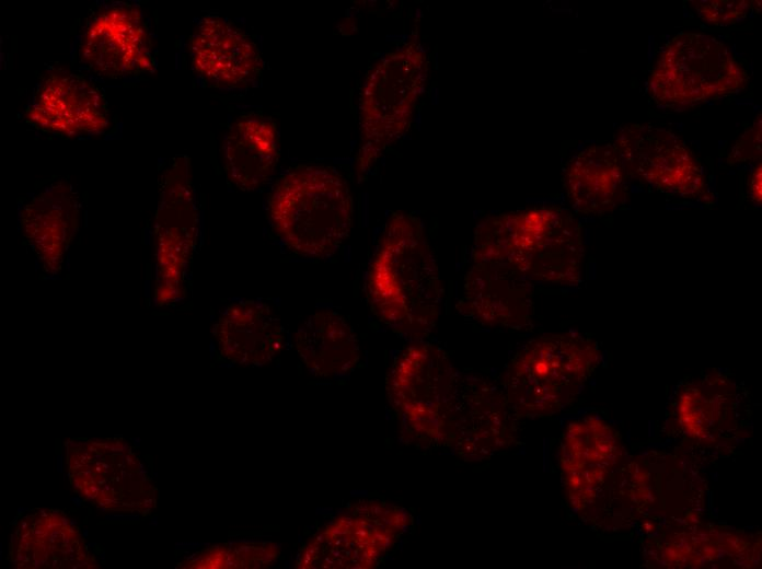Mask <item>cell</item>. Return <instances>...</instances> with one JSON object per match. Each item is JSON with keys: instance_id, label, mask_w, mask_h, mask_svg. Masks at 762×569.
<instances>
[{"instance_id": "obj_8", "label": "cell", "mask_w": 762, "mask_h": 569, "mask_svg": "<svg viewBox=\"0 0 762 569\" xmlns=\"http://www.w3.org/2000/svg\"><path fill=\"white\" fill-rule=\"evenodd\" d=\"M613 146L630 176L668 196L707 198L700 162L670 130L651 125L625 126L616 133Z\"/></svg>"}, {"instance_id": "obj_28", "label": "cell", "mask_w": 762, "mask_h": 569, "mask_svg": "<svg viewBox=\"0 0 762 569\" xmlns=\"http://www.w3.org/2000/svg\"><path fill=\"white\" fill-rule=\"evenodd\" d=\"M21 526H22V530H25L26 526H27L26 522H25V521H22V522H21Z\"/></svg>"}, {"instance_id": "obj_13", "label": "cell", "mask_w": 762, "mask_h": 569, "mask_svg": "<svg viewBox=\"0 0 762 569\" xmlns=\"http://www.w3.org/2000/svg\"><path fill=\"white\" fill-rule=\"evenodd\" d=\"M457 309L484 326L526 329L532 323V289L528 280L505 267L472 262L463 277Z\"/></svg>"}, {"instance_id": "obj_22", "label": "cell", "mask_w": 762, "mask_h": 569, "mask_svg": "<svg viewBox=\"0 0 762 569\" xmlns=\"http://www.w3.org/2000/svg\"><path fill=\"white\" fill-rule=\"evenodd\" d=\"M749 141L743 137L732 150V161H743L749 159L748 147L751 158H758L761 155V144H750L752 141L761 139V121L759 125H754L751 130L747 133Z\"/></svg>"}, {"instance_id": "obj_2", "label": "cell", "mask_w": 762, "mask_h": 569, "mask_svg": "<svg viewBox=\"0 0 762 569\" xmlns=\"http://www.w3.org/2000/svg\"><path fill=\"white\" fill-rule=\"evenodd\" d=\"M584 254L581 225L572 211L534 206L482 219L472 262L499 265L526 280L575 286Z\"/></svg>"}, {"instance_id": "obj_33", "label": "cell", "mask_w": 762, "mask_h": 569, "mask_svg": "<svg viewBox=\"0 0 762 569\" xmlns=\"http://www.w3.org/2000/svg\"><path fill=\"white\" fill-rule=\"evenodd\" d=\"M25 510L26 509H24V508H20L18 511H19V513H23V511H25Z\"/></svg>"}, {"instance_id": "obj_10", "label": "cell", "mask_w": 762, "mask_h": 569, "mask_svg": "<svg viewBox=\"0 0 762 569\" xmlns=\"http://www.w3.org/2000/svg\"><path fill=\"white\" fill-rule=\"evenodd\" d=\"M407 523L394 507L376 503L337 519L307 546L305 568H369L393 545Z\"/></svg>"}, {"instance_id": "obj_5", "label": "cell", "mask_w": 762, "mask_h": 569, "mask_svg": "<svg viewBox=\"0 0 762 569\" xmlns=\"http://www.w3.org/2000/svg\"><path fill=\"white\" fill-rule=\"evenodd\" d=\"M462 376L440 347L408 346L396 357L386 382L391 406L423 446L452 448Z\"/></svg>"}, {"instance_id": "obj_21", "label": "cell", "mask_w": 762, "mask_h": 569, "mask_svg": "<svg viewBox=\"0 0 762 569\" xmlns=\"http://www.w3.org/2000/svg\"><path fill=\"white\" fill-rule=\"evenodd\" d=\"M750 1H698L695 8L703 20L716 25H729L743 19L751 8Z\"/></svg>"}, {"instance_id": "obj_4", "label": "cell", "mask_w": 762, "mask_h": 569, "mask_svg": "<svg viewBox=\"0 0 762 569\" xmlns=\"http://www.w3.org/2000/svg\"><path fill=\"white\" fill-rule=\"evenodd\" d=\"M599 362L598 345L588 337L543 335L510 359L501 392L515 416H550L572 404Z\"/></svg>"}, {"instance_id": "obj_15", "label": "cell", "mask_w": 762, "mask_h": 569, "mask_svg": "<svg viewBox=\"0 0 762 569\" xmlns=\"http://www.w3.org/2000/svg\"><path fill=\"white\" fill-rule=\"evenodd\" d=\"M563 183L576 212L602 216L627 198L626 172L613 144H594L565 165Z\"/></svg>"}, {"instance_id": "obj_7", "label": "cell", "mask_w": 762, "mask_h": 569, "mask_svg": "<svg viewBox=\"0 0 762 569\" xmlns=\"http://www.w3.org/2000/svg\"><path fill=\"white\" fill-rule=\"evenodd\" d=\"M747 81L725 44L704 33L681 32L663 47L647 88L660 105H684L735 93Z\"/></svg>"}, {"instance_id": "obj_12", "label": "cell", "mask_w": 762, "mask_h": 569, "mask_svg": "<svg viewBox=\"0 0 762 569\" xmlns=\"http://www.w3.org/2000/svg\"><path fill=\"white\" fill-rule=\"evenodd\" d=\"M189 55L193 69L216 88H245L264 68L255 42L233 22L216 15H206L197 23Z\"/></svg>"}, {"instance_id": "obj_6", "label": "cell", "mask_w": 762, "mask_h": 569, "mask_svg": "<svg viewBox=\"0 0 762 569\" xmlns=\"http://www.w3.org/2000/svg\"><path fill=\"white\" fill-rule=\"evenodd\" d=\"M428 63L420 44L411 39L384 54L368 71L358 104L359 177L409 129L425 89Z\"/></svg>"}, {"instance_id": "obj_3", "label": "cell", "mask_w": 762, "mask_h": 569, "mask_svg": "<svg viewBox=\"0 0 762 569\" xmlns=\"http://www.w3.org/2000/svg\"><path fill=\"white\" fill-rule=\"evenodd\" d=\"M272 223L284 243L307 257L336 253L353 227V198L345 177L324 165L289 170L269 200Z\"/></svg>"}, {"instance_id": "obj_9", "label": "cell", "mask_w": 762, "mask_h": 569, "mask_svg": "<svg viewBox=\"0 0 762 569\" xmlns=\"http://www.w3.org/2000/svg\"><path fill=\"white\" fill-rule=\"evenodd\" d=\"M78 57L91 72L119 79L155 68L153 44L141 11L118 3L100 8L83 28Z\"/></svg>"}, {"instance_id": "obj_20", "label": "cell", "mask_w": 762, "mask_h": 569, "mask_svg": "<svg viewBox=\"0 0 762 569\" xmlns=\"http://www.w3.org/2000/svg\"><path fill=\"white\" fill-rule=\"evenodd\" d=\"M77 206L66 187H51L38 194L21 217L23 233L41 256L60 257L77 227Z\"/></svg>"}, {"instance_id": "obj_27", "label": "cell", "mask_w": 762, "mask_h": 569, "mask_svg": "<svg viewBox=\"0 0 762 569\" xmlns=\"http://www.w3.org/2000/svg\"><path fill=\"white\" fill-rule=\"evenodd\" d=\"M60 521L64 525H68L70 523L67 518H61Z\"/></svg>"}, {"instance_id": "obj_29", "label": "cell", "mask_w": 762, "mask_h": 569, "mask_svg": "<svg viewBox=\"0 0 762 569\" xmlns=\"http://www.w3.org/2000/svg\"><path fill=\"white\" fill-rule=\"evenodd\" d=\"M76 524H77V521H76L74 519H71V520H70V525H76Z\"/></svg>"}, {"instance_id": "obj_18", "label": "cell", "mask_w": 762, "mask_h": 569, "mask_svg": "<svg viewBox=\"0 0 762 569\" xmlns=\"http://www.w3.org/2000/svg\"><path fill=\"white\" fill-rule=\"evenodd\" d=\"M189 159L172 160L163 175L157 234L161 258L182 267L195 243L197 216L194 206Z\"/></svg>"}, {"instance_id": "obj_26", "label": "cell", "mask_w": 762, "mask_h": 569, "mask_svg": "<svg viewBox=\"0 0 762 569\" xmlns=\"http://www.w3.org/2000/svg\"><path fill=\"white\" fill-rule=\"evenodd\" d=\"M71 501H72L77 507H80V506H81V499H80L79 497L71 498Z\"/></svg>"}, {"instance_id": "obj_25", "label": "cell", "mask_w": 762, "mask_h": 569, "mask_svg": "<svg viewBox=\"0 0 762 569\" xmlns=\"http://www.w3.org/2000/svg\"><path fill=\"white\" fill-rule=\"evenodd\" d=\"M61 458H62V456H61V455H58V460H57V463H58V472H61V471H62V460H61Z\"/></svg>"}, {"instance_id": "obj_31", "label": "cell", "mask_w": 762, "mask_h": 569, "mask_svg": "<svg viewBox=\"0 0 762 569\" xmlns=\"http://www.w3.org/2000/svg\"><path fill=\"white\" fill-rule=\"evenodd\" d=\"M134 441H135V444H136L137 446H139V441H140V440H139V439H134Z\"/></svg>"}, {"instance_id": "obj_14", "label": "cell", "mask_w": 762, "mask_h": 569, "mask_svg": "<svg viewBox=\"0 0 762 569\" xmlns=\"http://www.w3.org/2000/svg\"><path fill=\"white\" fill-rule=\"evenodd\" d=\"M513 413L501 391L473 376H462L452 448L464 460H481L510 443Z\"/></svg>"}, {"instance_id": "obj_30", "label": "cell", "mask_w": 762, "mask_h": 569, "mask_svg": "<svg viewBox=\"0 0 762 569\" xmlns=\"http://www.w3.org/2000/svg\"><path fill=\"white\" fill-rule=\"evenodd\" d=\"M22 559H23V555L19 551V554H18V560H22Z\"/></svg>"}, {"instance_id": "obj_1", "label": "cell", "mask_w": 762, "mask_h": 569, "mask_svg": "<svg viewBox=\"0 0 762 569\" xmlns=\"http://www.w3.org/2000/svg\"><path fill=\"white\" fill-rule=\"evenodd\" d=\"M366 292L371 312L401 336L420 339L436 326L443 288L423 222L415 214H390L368 269Z\"/></svg>"}, {"instance_id": "obj_32", "label": "cell", "mask_w": 762, "mask_h": 569, "mask_svg": "<svg viewBox=\"0 0 762 569\" xmlns=\"http://www.w3.org/2000/svg\"><path fill=\"white\" fill-rule=\"evenodd\" d=\"M88 535H89V532H88V530H84V532H83V536H84V537H86Z\"/></svg>"}, {"instance_id": "obj_19", "label": "cell", "mask_w": 762, "mask_h": 569, "mask_svg": "<svg viewBox=\"0 0 762 569\" xmlns=\"http://www.w3.org/2000/svg\"><path fill=\"white\" fill-rule=\"evenodd\" d=\"M295 346L304 365L322 378L350 372L360 357L353 327L342 314L330 310L305 320L295 334Z\"/></svg>"}, {"instance_id": "obj_11", "label": "cell", "mask_w": 762, "mask_h": 569, "mask_svg": "<svg viewBox=\"0 0 762 569\" xmlns=\"http://www.w3.org/2000/svg\"><path fill=\"white\" fill-rule=\"evenodd\" d=\"M24 119L46 135L89 137L108 128L109 109L101 88L80 73L57 69L36 85Z\"/></svg>"}, {"instance_id": "obj_16", "label": "cell", "mask_w": 762, "mask_h": 569, "mask_svg": "<svg viewBox=\"0 0 762 569\" xmlns=\"http://www.w3.org/2000/svg\"><path fill=\"white\" fill-rule=\"evenodd\" d=\"M279 155L277 124L261 113L242 114L226 133V172L241 189L251 190L264 185L274 174Z\"/></svg>"}, {"instance_id": "obj_17", "label": "cell", "mask_w": 762, "mask_h": 569, "mask_svg": "<svg viewBox=\"0 0 762 569\" xmlns=\"http://www.w3.org/2000/svg\"><path fill=\"white\" fill-rule=\"evenodd\" d=\"M223 356L232 362L264 365L284 346V330L273 309L261 301L230 305L215 328Z\"/></svg>"}, {"instance_id": "obj_24", "label": "cell", "mask_w": 762, "mask_h": 569, "mask_svg": "<svg viewBox=\"0 0 762 569\" xmlns=\"http://www.w3.org/2000/svg\"><path fill=\"white\" fill-rule=\"evenodd\" d=\"M138 520V516L134 515H106V520Z\"/></svg>"}, {"instance_id": "obj_23", "label": "cell", "mask_w": 762, "mask_h": 569, "mask_svg": "<svg viewBox=\"0 0 762 569\" xmlns=\"http://www.w3.org/2000/svg\"><path fill=\"white\" fill-rule=\"evenodd\" d=\"M749 196L755 204H761L762 199V169L759 163L753 170L749 179Z\"/></svg>"}]
</instances>
